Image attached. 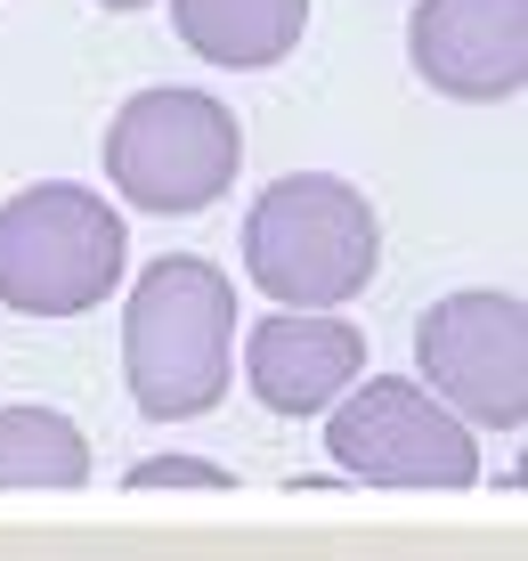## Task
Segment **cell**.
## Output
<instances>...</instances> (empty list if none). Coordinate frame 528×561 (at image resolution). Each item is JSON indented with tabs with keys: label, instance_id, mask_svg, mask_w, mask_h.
<instances>
[{
	"label": "cell",
	"instance_id": "cell-2",
	"mask_svg": "<svg viewBox=\"0 0 528 561\" xmlns=\"http://www.w3.org/2000/svg\"><path fill=\"white\" fill-rule=\"evenodd\" d=\"M382 268V220L334 171L268 180L244 211V277L277 309H342Z\"/></svg>",
	"mask_w": 528,
	"mask_h": 561
},
{
	"label": "cell",
	"instance_id": "cell-6",
	"mask_svg": "<svg viewBox=\"0 0 528 561\" xmlns=\"http://www.w3.org/2000/svg\"><path fill=\"white\" fill-rule=\"evenodd\" d=\"M415 382L463 432L528 423V309L520 294H447L415 325Z\"/></svg>",
	"mask_w": 528,
	"mask_h": 561
},
{
	"label": "cell",
	"instance_id": "cell-10",
	"mask_svg": "<svg viewBox=\"0 0 528 561\" xmlns=\"http://www.w3.org/2000/svg\"><path fill=\"white\" fill-rule=\"evenodd\" d=\"M90 489V439L57 408H0V496Z\"/></svg>",
	"mask_w": 528,
	"mask_h": 561
},
{
	"label": "cell",
	"instance_id": "cell-5",
	"mask_svg": "<svg viewBox=\"0 0 528 561\" xmlns=\"http://www.w3.org/2000/svg\"><path fill=\"white\" fill-rule=\"evenodd\" d=\"M325 456L366 489L406 496H447L480 480V432H463L415 375H358V391L325 408Z\"/></svg>",
	"mask_w": 528,
	"mask_h": 561
},
{
	"label": "cell",
	"instance_id": "cell-8",
	"mask_svg": "<svg viewBox=\"0 0 528 561\" xmlns=\"http://www.w3.org/2000/svg\"><path fill=\"white\" fill-rule=\"evenodd\" d=\"M366 375V334L334 309H268L244 334V391L268 415H325Z\"/></svg>",
	"mask_w": 528,
	"mask_h": 561
},
{
	"label": "cell",
	"instance_id": "cell-1",
	"mask_svg": "<svg viewBox=\"0 0 528 561\" xmlns=\"http://www.w3.org/2000/svg\"><path fill=\"white\" fill-rule=\"evenodd\" d=\"M123 382L147 423H195L237 382V285L228 268L163 253L123 301Z\"/></svg>",
	"mask_w": 528,
	"mask_h": 561
},
{
	"label": "cell",
	"instance_id": "cell-7",
	"mask_svg": "<svg viewBox=\"0 0 528 561\" xmlns=\"http://www.w3.org/2000/svg\"><path fill=\"white\" fill-rule=\"evenodd\" d=\"M415 73L456 106H504L528 82V0H415Z\"/></svg>",
	"mask_w": 528,
	"mask_h": 561
},
{
	"label": "cell",
	"instance_id": "cell-3",
	"mask_svg": "<svg viewBox=\"0 0 528 561\" xmlns=\"http://www.w3.org/2000/svg\"><path fill=\"white\" fill-rule=\"evenodd\" d=\"M130 268V228L97 187L42 180L0 204V309L16 318H82Z\"/></svg>",
	"mask_w": 528,
	"mask_h": 561
},
{
	"label": "cell",
	"instance_id": "cell-9",
	"mask_svg": "<svg viewBox=\"0 0 528 561\" xmlns=\"http://www.w3.org/2000/svg\"><path fill=\"white\" fill-rule=\"evenodd\" d=\"M171 33L220 73H268L301 49L309 0H171Z\"/></svg>",
	"mask_w": 528,
	"mask_h": 561
},
{
	"label": "cell",
	"instance_id": "cell-12",
	"mask_svg": "<svg viewBox=\"0 0 528 561\" xmlns=\"http://www.w3.org/2000/svg\"><path fill=\"white\" fill-rule=\"evenodd\" d=\"M97 9H114V16H130V9H147V0H97Z\"/></svg>",
	"mask_w": 528,
	"mask_h": 561
},
{
	"label": "cell",
	"instance_id": "cell-11",
	"mask_svg": "<svg viewBox=\"0 0 528 561\" xmlns=\"http://www.w3.org/2000/svg\"><path fill=\"white\" fill-rule=\"evenodd\" d=\"M228 463H204V456H147V463H130V489H228Z\"/></svg>",
	"mask_w": 528,
	"mask_h": 561
},
{
	"label": "cell",
	"instance_id": "cell-4",
	"mask_svg": "<svg viewBox=\"0 0 528 561\" xmlns=\"http://www.w3.org/2000/svg\"><path fill=\"white\" fill-rule=\"evenodd\" d=\"M106 187L130 211H211L244 171V123L211 90H139L106 123Z\"/></svg>",
	"mask_w": 528,
	"mask_h": 561
}]
</instances>
